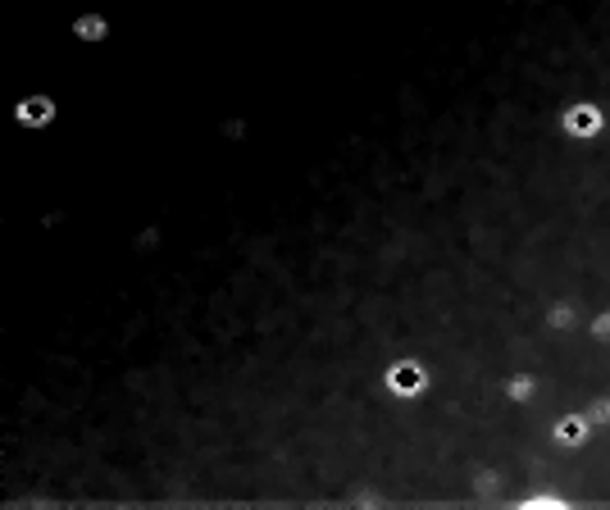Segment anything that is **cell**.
I'll return each mask as SVG.
<instances>
[{
  "instance_id": "obj_4",
  "label": "cell",
  "mask_w": 610,
  "mask_h": 510,
  "mask_svg": "<svg viewBox=\"0 0 610 510\" xmlns=\"http://www.w3.org/2000/svg\"><path fill=\"white\" fill-rule=\"evenodd\" d=\"M392 387H405V392H410V387H419V370H415V365H405L401 374L392 370Z\"/></svg>"
},
{
  "instance_id": "obj_1",
  "label": "cell",
  "mask_w": 610,
  "mask_h": 510,
  "mask_svg": "<svg viewBox=\"0 0 610 510\" xmlns=\"http://www.w3.org/2000/svg\"><path fill=\"white\" fill-rule=\"evenodd\" d=\"M597 128H602V115H597L592 105H574L565 115V132H574V137H592Z\"/></svg>"
},
{
  "instance_id": "obj_3",
  "label": "cell",
  "mask_w": 610,
  "mask_h": 510,
  "mask_svg": "<svg viewBox=\"0 0 610 510\" xmlns=\"http://www.w3.org/2000/svg\"><path fill=\"white\" fill-rule=\"evenodd\" d=\"M560 442H569V447H574V442H583V419H560Z\"/></svg>"
},
{
  "instance_id": "obj_2",
  "label": "cell",
  "mask_w": 610,
  "mask_h": 510,
  "mask_svg": "<svg viewBox=\"0 0 610 510\" xmlns=\"http://www.w3.org/2000/svg\"><path fill=\"white\" fill-rule=\"evenodd\" d=\"M18 119H23V124H46V119H51V100H23V105H18Z\"/></svg>"
}]
</instances>
